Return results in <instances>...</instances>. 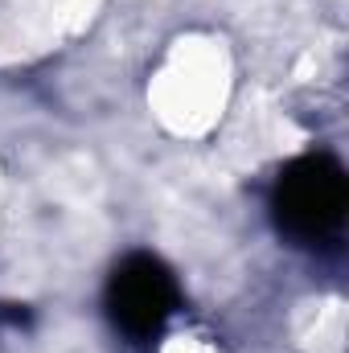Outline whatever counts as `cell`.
Returning a JSON list of instances; mask_svg holds the SVG:
<instances>
[{
	"instance_id": "obj_1",
	"label": "cell",
	"mask_w": 349,
	"mask_h": 353,
	"mask_svg": "<svg viewBox=\"0 0 349 353\" xmlns=\"http://www.w3.org/2000/svg\"><path fill=\"white\" fill-rule=\"evenodd\" d=\"M271 210H275V226L304 247L333 239L349 210L346 169L325 152H308L292 161L275 181Z\"/></svg>"
},
{
	"instance_id": "obj_2",
	"label": "cell",
	"mask_w": 349,
	"mask_h": 353,
	"mask_svg": "<svg viewBox=\"0 0 349 353\" xmlns=\"http://www.w3.org/2000/svg\"><path fill=\"white\" fill-rule=\"evenodd\" d=\"M103 304L119 333L132 341H152L177 312V279L157 255H128L111 271Z\"/></svg>"
}]
</instances>
